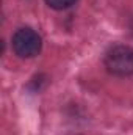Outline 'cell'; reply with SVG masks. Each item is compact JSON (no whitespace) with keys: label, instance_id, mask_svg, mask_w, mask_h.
<instances>
[{"label":"cell","instance_id":"1","mask_svg":"<svg viewBox=\"0 0 133 135\" xmlns=\"http://www.w3.org/2000/svg\"><path fill=\"white\" fill-rule=\"evenodd\" d=\"M105 69L116 77L133 75V47L125 44L111 46L103 55Z\"/></svg>","mask_w":133,"mask_h":135},{"label":"cell","instance_id":"2","mask_svg":"<svg viewBox=\"0 0 133 135\" xmlns=\"http://www.w3.org/2000/svg\"><path fill=\"white\" fill-rule=\"evenodd\" d=\"M13 50L21 58H33L42 49V38L30 27H22L16 30L11 39Z\"/></svg>","mask_w":133,"mask_h":135},{"label":"cell","instance_id":"3","mask_svg":"<svg viewBox=\"0 0 133 135\" xmlns=\"http://www.w3.org/2000/svg\"><path fill=\"white\" fill-rule=\"evenodd\" d=\"M78 0H45V3L53 8V9H58V11H63V9H67L70 8L72 5H75Z\"/></svg>","mask_w":133,"mask_h":135},{"label":"cell","instance_id":"4","mask_svg":"<svg viewBox=\"0 0 133 135\" xmlns=\"http://www.w3.org/2000/svg\"><path fill=\"white\" fill-rule=\"evenodd\" d=\"M129 32H130V35L133 36V17L130 19V22H129Z\"/></svg>","mask_w":133,"mask_h":135}]
</instances>
